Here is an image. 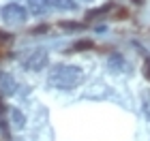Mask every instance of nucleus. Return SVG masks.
Here are the masks:
<instances>
[{"mask_svg": "<svg viewBox=\"0 0 150 141\" xmlns=\"http://www.w3.org/2000/svg\"><path fill=\"white\" fill-rule=\"evenodd\" d=\"M47 81L58 90H73L84 81V71L75 64H56L50 71Z\"/></svg>", "mask_w": 150, "mask_h": 141, "instance_id": "1", "label": "nucleus"}, {"mask_svg": "<svg viewBox=\"0 0 150 141\" xmlns=\"http://www.w3.org/2000/svg\"><path fill=\"white\" fill-rule=\"evenodd\" d=\"M0 15H2V19L6 24H24L28 19V11L17 2H9L0 9Z\"/></svg>", "mask_w": 150, "mask_h": 141, "instance_id": "2", "label": "nucleus"}, {"mask_svg": "<svg viewBox=\"0 0 150 141\" xmlns=\"http://www.w3.org/2000/svg\"><path fill=\"white\" fill-rule=\"evenodd\" d=\"M47 62H50V56H47L45 49H30L22 58V64L28 71H41V69H45V66H47Z\"/></svg>", "mask_w": 150, "mask_h": 141, "instance_id": "3", "label": "nucleus"}, {"mask_svg": "<svg viewBox=\"0 0 150 141\" xmlns=\"http://www.w3.org/2000/svg\"><path fill=\"white\" fill-rule=\"evenodd\" d=\"M17 92V81L15 77L9 75V73H0V94L2 96H11V94Z\"/></svg>", "mask_w": 150, "mask_h": 141, "instance_id": "4", "label": "nucleus"}, {"mask_svg": "<svg viewBox=\"0 0 150 141\" xmlns=\"http://www.w3.org/2000/svg\"><path fill=\"white\" fill-rule=\"evenodd\" d=\"M52 9V0H28V11L35 15H45Z\"/></svg>", "mask_w": 150, "mask_h": 141, "instance_id": "5", "label": "nucleus"}, {"mask_svg": "<svg viewBox=\"0 0 150 141\" xmlns=\"http://www.w3.org/2000/svg\"><path fill=\"white\" fill-rule=\"evenodd\" d=\"M9 120H11L13 128H24L26 126V116L19 109H9Z\"/></svg>", "mask_w": 150, "mask_h": 141, "instance_id": "6", "label": "nucleus"}, {"mask_svg": "<svg viewBox=\"0 0 150 141\" xmlns=\"http://www.w3.org/2000/svg\"><path fill=\"white\" fill-rule=\"evenodd\" d=\"M127 69H129V66H127V62H125V58H122V56L114 53V56L110 58V71H114V73H125Z\"/></svg>", "mask_w": 150, "mask_h": 141, "instance_id": "7", "label": "nucleus"}, {"mask_svg": "<svg viewBox=\"0 0 150 141\" xmlns=\"http://www.w3.org/2000/svg\"><path fill=\"white\" fill-rule=\"evenodd\" d=\"M0 130L4 133L6 139H9V120H6V109H4L2 100H0Z\"/></svg>", "mask_w": 150, "mask_h": 141, "instance_id": "8", "label": "nucleus"}, {"mask_svg": "<svg viewBox=\"0 0 150 141\" xmlns=\"http://www.w3.org/2000/svg\"><path fill=\"white\" fill-rule=\"evenodd\" d=\"M52 4L56 6V9H60V11H73L75 6H77L75 0H52Z\"/></svg>", "mask_w": 150, "mask_h": 141, "instance_id": "9", "label": "nucleus"}, {"mask_svg": "<svg viewBox=\"0 0 150 141\" xmlns=\"http://www.w3.org/2000/svg\"><path fill=\"white\" fill-rule=\"evenodd\" d=\"M90 47H92V41H77L73 45V49L75 51H81V49H90Z\"/></svg>", "mask_w": 150, "mask_h": 141, "instance_id": "10", "label": "nucleus"}, {"mask_svg": "<svg viewBox=\"0 0 150 141\" xmlns=\"http://www.w3.org/2000/svg\"><path fill=\"white\" fill-rule=\"evenodd\" d=\"M144 75H146V79L150 81V58L144 60Z\"/></svg>", "mask_w": 150, "mask_h": 141, "instance_id": "11", "label": "nucleus"}]
</instances>
